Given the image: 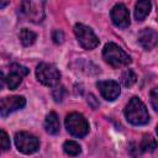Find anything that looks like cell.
Masks as SVG:
<instances>
[{
    "label": "cell",
    "mask_w": 158,
    "mask_h": 158,
    "mask_svg": "<svg viewBox=\"0 0 158 158\" xmlns=\"http://www.w3.org/2000/svg\"><path fill=\"white\" fill-rule=\"evenodd\" d=\"M125 116L130 123L136 126L146 125L149 121V115L146 109V105L142 102V100H139L136 96L132 98L126 105Z\"/></svg>",
    "instance_id": "1"
},
{
    "label": "cell",
    "mask_w": 158,
    "mask_h": 158,
    "mask_svg": "<svg viewBox=\"0 0 158 158\" xmlns=\"http://www.w3.org/2000/svg\"><path fill=\"white\" fill-rule=\"evenodd\" d=\"M102 57L107 64H110L112 68H121L128 65L132 59L131 57L116 43L109 42L105 44L102 49Z\"/></svg>",
    "instance_id": "2"
},
{
    "label": "cell",
    "mask_w": 158,
    "mask_h": 158,
    "mask_svg": "<svg viewBox=\"0 0 158 158\" xmlns=\"http://www.w3.org/2000/svg\"><path fill=\"white\" fill-rule=\"evenodd\" d=\"M65 128L74 137H84L89 132V123L86 118L78 112H72L65 117Z\"/></svg>",
    "instance_id": "3"
},
{
    "label": "cell",
    "mask_w": 158,
    "mask_h": 158,
    "mask_svg": "<svg viewBox=\"0 0 158 158\" xmlns=\"http://www.w3.org/2000/svg\"><path fill=\"white\" fill-rule=\"evenodd\" d=\"M36 77L46 86H56L60 80L59 70L49 63H40L36 68Z\"/></svg>",
    "instance_id": "4"
},
{
    "label": "cell",
    "mask_w": 158,
    "mask_h": 158,
    "mask_svg": "<svg viewBox=\"0 0 158 158\" xmlns=\"http://www.w3.org/2000/svg\"><path fill=\"white\" fill-rule=\"evenodd\" d=\"M44 5L46 0H22L21 10L30 21L40 23L44 19Z\"/></svg>",
    "instance_id": "5"
},
{
    "label": "cell",
    "mask_w": 158,
    "mask_h": 158,
    "mask_svg": "<svg viewBox=\"0 0 158 158\" xmlns=\"http://www.w3.org/2000/svg\"><path fill=\"white\" fill-rule=\"evenodd\" d=\"M74 33L79 44L85 49H94L99 44V38L96 37L94 31L83 23H77L74 26Z\"/></svg>",
    "instance_id": "6"
},
{
    "label": "cell",
    "mask_w": 158,
    "mask_h": 158,
    "mask_svg": "<svg viewBox=\"0 0 158 158\" xmlns=\"http://www.w3.org/2000/svg\"><path fill=\"white\" fill-rule=\"evenodd\" d=\"M15 144L17 149L25 154L35 153L40 148V141L32 133L21 131L15 135Z\"/></svg>",
    "instance_id": "7"
},
{
    "label": "cell",
    "mask_w": 158,
    "mask_h": 158,
    "mask_svg": "<svg viewBox=\"0 0 158 158\" xmlns=\"http://www.w3.org/2000/svg\"><path fill=\"white\" fill-rule=\"evenodd\" d=\"M28 74V69L21 64L14 63L10 65L9 74L6 77H2V80L6 81V85L10 90H15L22 81V78Z\"/></svg>",
    "instance_id": "8"
},
{
    "label": "cell",
    "mask_w": 158,
    "mask_h": 158,
    "mask_svg": "<svg viewBox=\"0 0 158 158\" xmlns=\"http://www.w3.org/2000/svg\"><path fill=\"white\" fill-rule=\"evenodd\" d=\"M25 105H26V99L23 96L15 95V96L2 98L0 102V115L2 117H6L11 112L22 109Z\"/></svg>",
    "instance_id": "9"
},
{
    "label": "cell",
    "mask_w": 158,
    "mask_h": 158,
    "mask_svg": "<svg viewBox=\"0 0 158 158\" xmlns=\"http://www.w3.org/2000/svg\"><path fill=\"white\" fill-rule=\"evenodd\" d=\"M111 20L114 22L115 26L120 27V28H126L130 25V12L127 10V7L123 4H117L111 9L110 12Z\"/></svg>",
    "instance_id": "10"
},
{
    "label": "cell",
    "mask_w": 158,
    "mask_h": 158,
    "mask_svg": "<svg viewBox=\"0 0 158 158\" xmlns=\"http://www.w3.org/2000/svg\"><path fill=\"white\" fill-rule=\"evenodd\" d=\"M96 86L100 90L102 98L106 99L107 101H114L120 95V93H121L120 85L116 81H114V80L99 81V83H96Z\"/></svg>",
    "instance_id": "11"
},
{
    "label": "cell",
    "mask_w": 158,
    "mask_h": 158,
    "mask_svg": "<svg viewBox=\"0 0 158 158\" xmlns=\"http://www.w3.org/2000/svg\"><path fill=\"white\" fill-rule=\"evenodd\" d=\"M138 43L143 49L149 51L158 44V33L151 28H143L138 35Z\"/></svg>",
    "instance_id": "12"
},
{
    "label": "cell",
    "mask_w": 158,
    "mask_h": 158,
    "mask_svg": "<svg viewBox=\"0 0 158 158\" xmlns=\"http://www.w3.org/2000/svg\"><path fill=\"white\" fill-rule=\"evenodd\" d=\"M151 9H152L151 0H138L135 6V19L137 21H143L149 14Z\"/></svg>",
    "instance_id": "13"
},
{
    "label": "cell",
    "mask_w": 158,
    "mask_h": 158,
    "mask_svg": "<svg viewBox=\"0 0 158 158\" xmlns=\"http://www.w3.org/2000/svg\"><path fill=\"white\" fill-rule=\"evenodd\" d=\"M44 128L49 135H57L59 132L60 125H59V120L56 112H49L46 116L44 120Z\"/></svg>",
    "instance_id": "14"
},
{
    "label": "cell",
    "mask_w": 158,
    "mask_h": 158,
    "mask_svg": "<svg viewBox=\"0 0 158 158\" xmlns=\"http://www.w3.org/2000/svg\"><path fill=\"white\" fill-rule=\"evenodd\" d=\"M19 37H20L21 43H22L25 47H28V46H31V44L35 43V41H36V38H37V35H36L33 31H30V30H27V28H23V30H21Z\"/></svg>",
    "instance_id": "15"
},
{
    "label": "cell",
    "mask_w": 158,
    "mask_h": 158,
    "mask_svg": "<svg viewBox=\"0 0 158 158\" xmlns=\"http://www.w3.org/2000/svg\"><path fill=\"white\" fill-rule=\"evenodd\" d=\"M157 148V141L151 135H144L141 141V151L142 152H153Z\"/></svg>",
    "instance_id": "16"
},
{
    "label": "cell",
    "mask_w": 158,
    "mask_h": 158,
    "mask_svg": "<svg viewBox=\"0 0 158 158\" xmlns=\"http://www.w3.org/2000/svg\"><path fill=\"white\" fill-rule=\"evenodd\" d=\"M63 149L68 156H78L81 152V147L75 141H67L63 144Z\"/></svg>",
    "instance_id": "17"
},
{
    "label": "cell",
    "mask_w": 158,
    "mask_h": 158,
    "mask_svg": "<svg viewBox=\"0 0 158 158\" xmlns=\"http://www.w3.org/2000/svg\"><path fill=\"white\" fill-rule=\"evenodd\" d=\"M136 80H137V77H136V74H135V72H133L132 69L125 70V72L122 73V75H121V81H122V84H123L126 88L132 86V85L136 83Z\"/></svg>",
    "instance_id": "18"
},
{
    "label": "cell",
    "mask_w": 158,
    "mask_h": 158,
    "mask_svg": "<svg viewBox=\"0 0 158 158\" xmlns=\"http://www.w3.org/2000/svg\"><path fill=\"white\" fill-rule=\"evenodd\" d=\"M65 89H64V86H56L54 89H53V91H52V95H53V99H54V101L56 102H62L63 101V99H64V96H65Z\"/></svg>",
    "instance_id": "19"
},
{
    "label": "cell",
    "mask_w": 158,
    "mask_h": 158,
    "mask_svg": "<svg viewBox=\"0 0 158 158\" xmlns=\"http://www.w3.org/2000/svg\"><path fill=\"white\" fill-rule=\"evenodd\" d=\"M149 98H151V104H152L153 109L158 112V86H156L151 90Z\"/></svg>",
    "instance_id": "20"
},
{
    "label": "cell",
    "mask_w": 158,
    "mask_h": 158,
    "mask_svg": "<svg viewBox=\"0 0 158 158\" xmlns=\"http://www.w3.org/2000/svg\"><path fill=\"white\" fill-rule=\"evenodd\" d=\"M0 139H1V148L2 151H7L10 148V138L6 135V132L4 130L0 131Z\"/></svg>",
    "instance_id": "21"
},
{
    "label": "cell",
    "mask_w": 158,
    "mask_h": 158,
    "mask_svg": "<svg viewBox=\"0 0 158 158\" xmlns=\"http://www.w3.org/2000/svg\"><path fill=\"white\" fill-rule=\"evenodd\" d=\"M52 40L56 44H60L64 41V33L60 30H54L53 33H52Z\"/></svg>",
    "instance_id": "22"
},
{
    "label": "cell",
    "mask_w": 158,
    "mask_h": 158,
    "mask_svg": "<svg viewBox=\"0 0 158 158\" xmlns=\"http://www.w3.org/2000/svg\"><path fill=\"white\" fill-rule=\"evenodd\" d=\"M88 104L91 106V109H94V110H96L98 107H99V101H98V99L93 95V94H89L88 95Z\"/></svg>",
    "instance_id": "23"
},
{
    "label": "cell",
    "mask_w": 158,
    "mask_h": 158,
    "mask_svg": "<svg viewBox=\"0 0 158 158\" xmlns=\"http://www.w3.org/2000/svg\"><path fill=\"white\" fill-rule=\"evenodd\" d=\"M7 2H9V0H1V2H0V9H4V7L7 5Z\"/></svg>",
    "instance_id": "24"
},
{
    "label": "cell",
    "mask_w": 158,
    "mask_h": 158,
    "mask_svg": "<svg viewBox=\"0 0 158 158\" xmlns=\"http://www.w3.org/2000/svg\"><path fill=\"white\" fill-rule=\"evenodd\" d=\"M156 131H157V135H158V125H157V128H156Z\"/></svg>",
    "instance_id": "25"
}]
</instances>
